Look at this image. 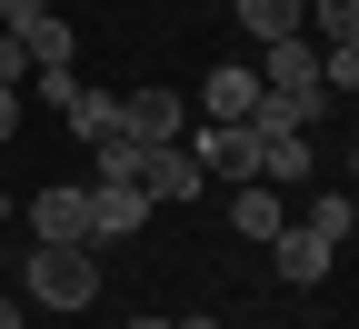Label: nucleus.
I'll return each instance as SVG.
<instances>
[{"instance_id": "f257e3e1", "label": "nucleus", "mask_w": 359, "mask_h": 329, "mask_svg": "<svg viewBox=\"0 0 359 329\" xmlns=\"http://www.w3.org/2000/svg\"><path fill=\"white\" fill-rule=\"evenodd\" d=\"M20 300L30 309H100V250L90 240H30V260H20Z\"/></svg>"}, {"instance_id": "f03ea898", "label": "nucleus", "mask_w": 359, "mask_h": 329, "mask_svg": "<svg viewBox=\"0 0 359 329\" xmlns=\"http://www.w3.org/2000/svg\"><path fill=\"white\" fill-rule=\"evenodd\" d=\"M330 260H339V250H330L309 220H280V240H269V269H280L290 290H320V279H330Z\"/></svg>"}, {"instance_id": "7ed1b4c3", "label": "nucleus", "mask_w": 359, "mask_h": 329, "mask_svg": "<svg viewBox=\"0 0 359 329\" xmlns=\"http://www.w3.org/2000/svg\"><path fill=\"white\" fill-rule=\"evenodd\" d=\"M190 160H200V180H259V150H250V130H240V120L190 130Z\"/></svg>"}, {"instance_id": "20e7f679", "label": "nucleus", "mask_w": 359, "mask_h": 329, "mask_svg": "<svg viewBox=\"0 0 359 329\" xmlns=\"http://www.w3.org/2000/svg\"><path fill=\"white\" fill-rule=\"evenodd\" d=\"M210 180H200V160H190V140H150V170H140V200L160 210V200H200Z\"/></svg>"}, {"instance_id": "39448f33", "label": "nucleus", "mask_w": 359, "mask_h": 329, "mask_svg": "<svg viewBox=\"0 0 359 329\" xmlns=\"http://www.w3.org/2000/svg\"><path fill=\"white\" fill-rule=\"evenodd\" d=\"M259 90H320V40H309V30L269 40V51H259Z\"/></svg>"}, {"instance_id": "423d86ee", "label": "nucleus", "mask_w": 359, "mask_h": 329, "mask_svg": "<svg viewBox=\"0 0 359 329\" xmlns=\"http://www.w3.org/2000/svg\"><path fill=\"white\" fill-rule=\"evenodd\" d=\"M140 220H150V200H140V190H120V180H90V250H100V240H130Z\"/></svg>"}, {"instance_id": "0eeeda50", "label": "nucleus", "mask_w": 359, "mask_h": 329, "mask_svg": "<svg viewBox=\"0 0 359 329\" xmlns=\"http://www.w3.org/2000/svg\"><path fill=\"white\" fill-rule=\"evenodd\" d=\"M250 150H259V180H269V190H290V180L320 170V160H309V130H250Z\"/></svg>"}, {"instance_id": "6e6552de", "label": "nucleus", "mask_w": 359, "mask_h": 329, "mask_svg": "<svg viewBox=\"0 0 359 329\" xmlns=\"http://www.w3.org/2000/svg\"><path fill=\"white\" fill-rule=\"evenodd\" d=\"M250 100H259V70H250V60L200 70V110H210V120H250Z\"/></svg>"}, {"instance_id": "1a4fd4ad", "label": "nucleus", "mask_w": 359, "mask_h": 329, "mask_svg": "<svg viewBox=\"0 0 359 329\" xmlns=\"http://www.w3.org/2000/svg\"><path fill=\"white\" fill-rule=\"evenodd\" d=\"M280 190H269V180H230V229H240V240H280Z\"/></svg>"}, {"instance_id": "9d476101", "label": "nucleus", "mask_w": 359, "mask_h": 329, "mask_svg": "<svg viewBox=\"0 0 359 329\" xmlns=\"http://www.w3.org/2000/svg\"><path fill=\"white\" fill-rule=\"evenodd\" d=\"M30 229H40V240H90V190H70V180L40 190L30 200Z\"/></svg>"}, {"instance_id": "9b49d317", "label": "nucleus", "mask_w": 359, "mask_h": 329, "mask_svg": "<svg viewBox=\"0 0 359 329\" xmlns=\"http://www.w3.org/2000/svg\"><path fill=\"white\" fill-rule=\"evenodd\" d=\"M120 130L130 140H180V90H160V80L130 90V100H120Z\"/></svg>"}, {"instance_id": "f8f14e48", "label": "nucleus", "mask_w": 359, "mask_h": 329, "mask_svg": "<svg viewBox=\"0 0 359 329\" xmlns=\"http://www.w3.org/2000/svg\"><path fill=\"white\" fill-rule=\"evenodd\" d=\"M11 40L30 51V70H70V60H80V30H70L60 11H40V20H30V30H11Z\"/></svg>"}, {"instance_id": "ddd939ff", "label": "nucleus", "mask_w": 359, "mask_h": 329, "mask_svg": "<svg viewBox=\"0 0 359 329\" xmlns=\"http://www.w3.org/2000/svg\"><path fill=\"white\" fill-rule=\"evenodd\" d=\"M60 120H70L80 140H110V130H120V100H110V90H90V80H70V100H60Z\"/></svg>"}, {"instance_id": "4468645a", "label": "nucleus", "mask_w": 359, "mask_h": 329, "mask_svg": "<svg viewBox=\"0 0 359 329\" xmlns=\"http://www.w3.org/2000/svg\"><path fill=\"white\" fill-rule=\"evenodd\" d=\"M230 11H240V30L269 51V40H290V30H299V11H309V0H230Z\"/></svg>"}, {"instance_id": "2eb2a0df", "label": "nucleus", "mask_w": 359, "mask_h": 329, "mask_svg": "<svg viewBox=\"0 0 359 329\" xmlns=\"http://www.w3.org/2000/svg\"><path fill=\"white\" fill-rule=\"evenodd\" d=\"M140 170H150V140L110 130V140H100V180H120V190H140Z\"/></svg>"}, {"instance_id": "dca6fc26", "label": "nucleus", "mask_w": 359, "mask_h": 329, "mask_svg": "<svg viewBox=\"0 0 359 329\" xmlns=\"http://www.w3.org/2000/svg\"><path fill=\"white\" fill-rule=\"evenodd\" d=\"M309 229H320V240L339 250L349 229H359V210H349V190H320V200H309Z\"/></svg>"}, {"instance_id": "f3484780", "label": "nucleus", "mask_w": 359, "mask_h": 329, "mask_svg": "<svg viewBox=\"0 0 359 329\" xmlns=\"http://www.w3.org/2000/svg\"><path fill=\"white\" fill-rule=\"evenodd\" d=\"M20 80H30V51H20L11 30H0V90H20Z\"/></svg>"}, {"instance_id": "a211bd4d", "label": "nucleus", "mask_w": 359, "mask_h": 329, "mask_svg": "<svg viewBox=\"0 0 359 329\" xmlns=\"http://www.w3.org/2000/svg\"><path fill=\"white\" fill-rule=\"evenodd\" d=\"M40 11H50V0H0V30H30Z\"/></svg>"}, {"instance_id": "6ab92c4d", "label": "nucleus", "mask_w": 359, "mask_h": 329, "mask_svg": "<svg viewBox=\"0 0 359 329\" xmlns=\"http://www.w3.org/2000/svg\"><path fill=\"white\" fill-rule=\"evenodd\" d=\"M20 130V90H0V140H11Z\"/></svg>"}, {"instance_id": "aec40b11", "label": "nucleus", "mask_w": 359, "mask_h": 329, "mask_svg": "<svg viewBox=\"0 0 359 329\" xmlns=\"http://www.w3.org/2000/svg\"><path fill=\"white\" fill-rule=\"evenodd\" d=\"M0 329H20V300H11V290H0Z\"/></svg>"}, {"instance_id": "412c9836", "label": "nucleus", "mask_w": 359, "mask_h": 329, "mask_svg": "<svg viewBox=\"0 0 359 329\" xmlns=\"http://www.w3.org/2000/svg\"><path fill=\"white\" fill-rule=\"evenodd\" d=\"M170 329H219V319H200V309H190V319H170Z\"/></svg>"}, {"instance_id": "4be33fe9", "label": "nucleus", "mask_w": 359, "mask_h": 329, "mask_svg": "<svg viewBox=\"0 0 359 329\" xmlns=\"http://www.w3.org/2000/svg\"><path fill=\"white\" fill-rule=\"evenodd\" d=\"M0 229H11V190H0Z\"/></svg>"}, {"instance_id": "5701e85b", "label": "nucleus", "mask_w": 359, "mask_h": 329, "mask_svg": "<svg viewBox=\"0 0 359 329\" xmlns=\"http://www.w3.org/2000/svg\"><path fill=\"white\" fill-rule=\"evenodd\" d=\"M130 329H170V319H130Z\"/></svg>"}]
</instances>
